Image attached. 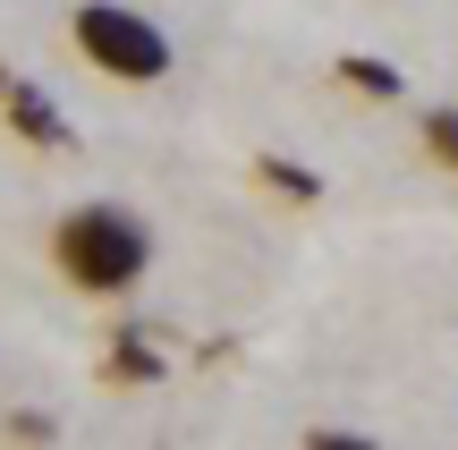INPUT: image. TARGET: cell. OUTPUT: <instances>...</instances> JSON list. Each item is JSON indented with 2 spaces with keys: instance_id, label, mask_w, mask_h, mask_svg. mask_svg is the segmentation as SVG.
I'll use <instances>...</instances> for the list:
<instances>
[{
  "instance_id": "1",
  "label": "cell",
  "mask_w": 458,
  "mask_h": 450,
  "mask_svg": "<svg viewBox=\"0 0 458 450\" xmlns=\"http://www.w3.org/2000/svg\"><path fill=\"white\" fill-rule=\"evenodd\" d=\"M51 264H60V281L85 289V298H128L153 272V230L128 204H77V213H60V230H51Z\"/></svg>"
},
{
  "instance_id": "2",
  "label": "cell",
  "mask_w": 458,
  "mask_h": 450,
  "mask_svg": "<svg viewBox=\"0 0 458 450\" xmlns=\"http://www.w3.org/2000/svg\"><path fill=\"white\" fill-rule=\"evenodd\" d=\"M68 34H77V51L119 85H162L170 77V34L153 26V17H136L128 0H85V9L68 17Z\"/></svg>"
},
{
  "instance_id": "6",
  "label": "cell",
  "mask_w": 458,
  "mask_h": 450,
  "mask_svg": "<svg viewBox=\"0 0 458 450\" xmlns=\"http://www.w3.org/2000/svg\"><path fill=\"white\" fill-rule=\"evenodd\" d=\"M255 179L272 187V196H289V204H323V179H314L306 162H280V153H263V162H255Z\"/></svg>"
},
{
  "instance_id": "7",
  "label": "cell",
  "mask_w": 458,
  "mask_h": 450,
  "mask_svg": "<svg viewBox=\"0 0 458 450\" xmlns=\"http://www.w3.org/2000/svg\"><path fill=\"white\" fill-rule=\"evenodd\" d=\"M416 136H425V153L442 170H458V111H425V128H416Z\"/></svg>"
},
{
  "instance_id": "8",
  "label": "cell",
  "mask_w": 458,
  "mask_h": 450,
  "mask_svg": "<svg viewBox=\"0 0 458 450\" xmlns=\"http://www.w3.org/2000/svg\"><path fill=\"white\" fill-rule=\"evenodd\" d=\"M51 434H60V425L34 417V408H17V417H9V442H51Z\"/></svg>"
},
{
  "instance_id": "3",
  "label": "cell",
  "mask_w": 458,
  "mask_h": 450,
  "mask_svg": "<svg viewBox=\"0 0 458 450\" xmlns=\"http://www.w3.org/2000/svg\"><path fill=\"white\" fill-rule=\"evenodd\" d=\"M0 119H9V136H26V145H68L60 102H51L43 85H26L9 60H0Z\"/></svg>"
},
{
  "instance_id": "4",
  "label": "cell",
  "mask_w": 458,
  "mask_h": 450,
  "mask_svg": "<svg viewBox=\"0 0 458 450\" xmlns=\"http://www.w3.org/2000/svg\"><path fill=\"white\" fill-rule=\"evenodd\" d=\"M102 374H111V383H162V374H170V349H162L153 332H111Z\"/></svg>"
},
{
  "instance_id": "5",
  "label": "cell",
  "mask_w": 458,
  "mask_h": 450,
  "mask_svg": "<svg viewBox=\"0 0 458 450\" xmlns=\"http://www.w3.org/2000/svg\"><path fill=\"white\" fill-rule=\"evenodd\" d=\"M340 85H348V94H365V102H399V94H408V68L374 60V51H348V60H340Z\"/></svg>"
},
{
  "instance_id": "9",
  "label": "cell",
  "mask_w": 458,
  "mask_h": 450,
  "mask_svg": "<svg viewBox=\"0 0 458 450\" xmlns=\"http://www.w3.org/2000/svg\"><path fill=\"white\" fill-rule=\"evenodd\" d=\"M306 442H314V450H365L357 434H340V425H314V434H306Z\"/></svg>"
}]
</instances>
